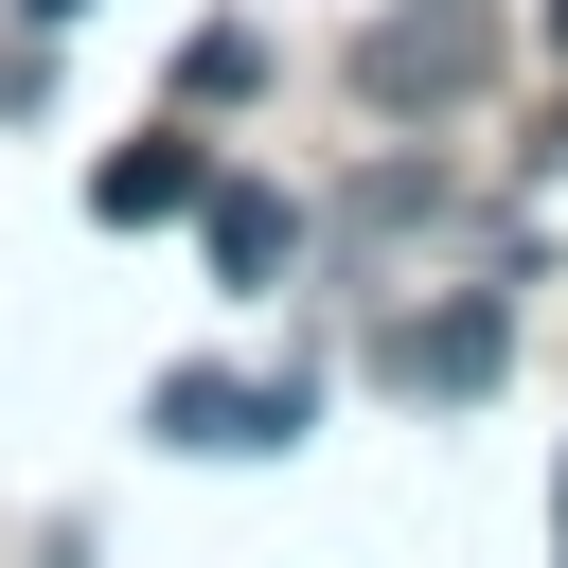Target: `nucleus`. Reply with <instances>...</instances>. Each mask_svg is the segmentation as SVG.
Wrapping results in <instances>:
<instances>
[{
  "label": "nucleus",
  "mask_w": 568,
  "mask_h": 568,
  "mask_svg": "<svg viewBox=\"0 0 568 568\" xmlns=\"http://www.w3.org/2000/svg\"><path fill=\"white\" fill-rule=\"evenodd\" d=\"M195 231H213V284H231V302H266V284H284V248H302V213H284V195H248V178H213V195H195Z\"/></svg>",
  "instance_id": "4"
},
{
  "label": "nucleus",
  "mask_w": 568,
  "mask_h": 568,
  "mask_svg": "<svg viewBox=\"0 0 568 568\" xmlns=\"http://www.w3.org/2000/svg\"><path fill=\"white\" fill-rule=\"evenodd\" d=\"M550 160H568V106H550Z\"/></svg>",
  "instance_id": "8"
},
{
  "label": "nucleus",
  "mask_w": 568,
  "mask_h": 568,
  "mask_svg": "<svg viewBox=\"0 0 568 568\" xmlns=\"http://www.w3.org/2000/svg\"><path fill=\"white\" fill-rule=\"evenodd\" d=\"M18 18H36V36H53V18H89V0H18Z\"/></svg>",
  "instance_id": "6"
},
{
  "label": "nucleus",
  "mask_w": 568,
  "mask_h": 568,
  "mask_svg": "<svg viewBox=\"0 0 568 568\" xmlns=\"http://www.w3.org/2000/svg\"><path fill=\"white\" fill-rule=\"evenodd\" d=\"M550 53H568V0H550Z\"/></svg>",
  "instance_id": "9"
},
{
  "label": "nucleus",
  "mask_w": 568,
  "mask_h": 568,
  "mask_svg": "<svg viewBox=\"0 0 568 568\" xmlns=\"http://www.w3.org/2000/svg\"><path fill=\"white\" fill-rule=\"evenodd\" d=\"M302 408H320L302 373H266V390L248 373H160V444H195V462H266V444H302Z\"/></svg>",
  "instance_id": "1"
},
{
  "label": "nucleus",
  "mask_w": 568,
  "mask_h": 568,
  "mask_svg": "<svg viewBox=\"0 0 568 568\" xmlns=\"http://www.w3.org/2000/svg\"><path fill=\"white\" fill-rule=\"evenodd\" d=\"M355 89L373 106H462L479 89V18H373L355 36Z\"/></svg>",
  "instance_id": "2"
},
{
  "label": "nucleus",
  "mask_w": 568,
  "mask_h": 568,
  "mask_svg": "<svg viewBox=\"0 0 568 568\" xmlns=\"http://www.w3.org/2000/svg\"><path fill=\"white\" fill-rule=\"evenodd\" d=\"M390 373H408V390H479V373H497V302H444V320H408V337H390Z\"/></svg>",
  "instance_id": "5"
},
{
  "label": "nucleus",
  "mask_w": 568,
  "mask_h": 568,
  "mask_svg": "<svg viewBox=\"0 0 568 568\" xmlns=\"http://www.w3.org/2000/svg\"><path fill=\"white\" fill-rule=\"evenodd\" d=\"M195 195H213V142H195V124H142V142L89 160V213H106V231H160V213H195Z\"/></svg>",
  "instance_id": "3"
},
{
  "label": "nucleus",
  "mask_w": 568,
  "mask_h": 568,
  "mask_svg": "<svg viewBox=\"0 0 568 568\" xmlns=\"http://www.w3.org/2000/svg\"><path fill=\"white\" fill-rule=\"evenodd\" d=\"M550 568H568V479H550Z\"/></svg>",
  "instance_id": "7"
}]
</instances>
